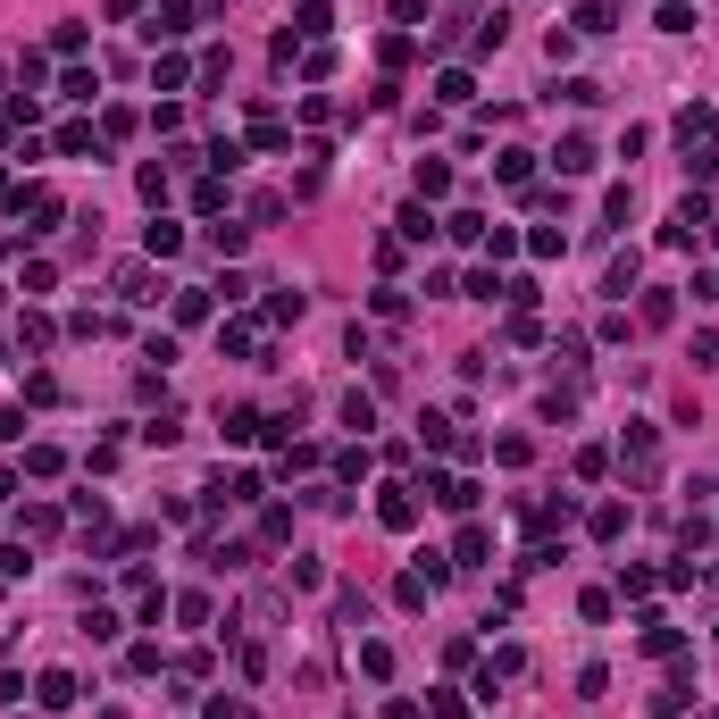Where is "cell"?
Masks as SVG:
<instances>
[{
    "mask_svg": "<svg viewBox=\"0 0 719 719\" xmlns=\"http://www.w3.org/2000/svg\"><path fill=\"white\" fill-rule=\"evenodd\" d=\"M17 218H26V235H51V226L67 218V201L51 193V184H26V193H17Z\"/></svg>",
    "mask_w": 719,
    "mask_h": 719,
    "instance_id": "1",
    "label": "cell"
},
{
    "mask_svg": "<svg viewBox=\"0 0 719 719\" xmlns=\"http://www.w3.org/2000/svg\"><path fill=\"white\" fill-rule=\"evenodd\" d=\"M619 460H628L636 477H653V460H661V427H653V419H628V435H619Z\"/></svg>",
    "mask_w": 719,
    "mask_h": 719,
    "instance_id": "2",
    "label": "cell"
},
{
    "mask_svg": "<svg viewBox=\"0 0 719 719\" xmlns=\"http://www.w3.org/2000/svg\"><path fill=\"white\" fill-rule=\"evenodd\" d=\"M201 26V9H193V0H159V9H151V42H184V34H193Z\"/></svg>",
    "mask_w": 719,
    "mask_h": 719,
    "instance_id": "3",
    "label": "cell"
},
{
    "mask_svg": "<svg viewBox=\"0 0 719 719\" xmlns=\"http://www.w3.org/2000/svg\"><path fill=\"white\" fill-rule=\"evenodd\" d=\"M377 519L393 527V536H410V527H419V485H385V494H377Z\"/></svg>",
    "mask_w": 719,
    "mask_h": 719,
    "instance_id": "4",
    "label": "cell"
},
{
    "mask_svg": "<svg viewBox=\"0 0 719 719\" xmlns=\"http://www.w3.org/2000/svg\"><path fill=\"white\" fill-rule=\"evenodd\" d=\"M552 168L561 176H594L602 159H594V134H561V143H552Z\"/></svg>",
    "mask_w": 719,
    "mask_h": 719,
    "instance_id": "5",
    "label": "cell"
},
{
    "mask_svg": "<svg viewBox=\"0 0 719 719\" xmlns=\"http://www.w3.org/2000/svg\"><path fill=\"white\" fill-rule=\"evenodd\" d=\"M218 310V285H176V327H201Z\"/></svg>",
    "mask_w": 719,
    "mask_h": 719,
    "instance_id": "6",
    "label": "cell"
},
{
    "mask_svg": "<svg viewBox=\"0 0 719 719\" xmlns=\"http://www.w3.org/2000/svg\"><path fill=\"white\" fill-rule=\"evenodd\" d=\"M519 669H527V653H519V644H494V661H485V678H477V694H494V686H510V678H519Z\"/></svg>",
    "mask_w": 719,
    "mask_h": 719,
    "instance_id": "7",
    "label": "cell"
},
{
    "mask_svg": "<svg viewBox=\"0 0 719 719\" xmlns=\"http://www.w3.org/2000/svg\"><path fill=\"white\" fill-rule=\"evenodd\" d=\"M34 703H42V711H67V703H76V678H67V669H42V678H34Z\"/></svg>",
    "mask_w": 719,
    "mask_h": 719,
    "instance_id": "8",
    "label": "cell"
},
{
    "mask_svg": "<svg viewBox=\"0 0 719 719\" xmlns=\"http://www.w3.org/2000/svg\"><path fill=\"white\" fill-rule=\"evenodd\" d=\"M636 276H644V260H636V251H619V260L602 268V293H611V301H628V293H636Z\"/></svg>",
    "mask_w": 719,
    "mask_h": 719,
    "instance_id": "9",
    "label": "cell"
},
{
    "mask_svg": "<svg viewBox=\"0 0 719 719\" xmlns=\"http://www.w3.org/2000/svg\"><path fill=\"white\" fill-rule=\"evenodd\" d=\"M143 251H151V260H176V251H184V226H176V218H151V226H143Z\"/></svg>",
    "mask_w": 719,
    "mask_h": 719,
    "instance_id": "10",
    "label": "cell"
},
{
    "mask_svg": "<svg viewBox=\"0 0 719 719\" xmlns=\"http://www.w3.org/2000/svg\"><path fill=\"white\" fill-rule=\"evenodd\" d=\"M410 184H419V201H444V193H452V168H444V159H419Z\"/></svg>",
    "mask_w": 719,
    "mask_h": 719,
    "instance_id": "11",
    "label": "cell"
},
{
    "mask_svg": "<svg viewBox=\"0 0 719 719\" xmlns=\"http://www.w3.org/2000/svg\"><path fill=\"white\" fill-rule=\"evenodd\" d=\"M151 84H159V92H184V84H193V59L159 51V59H151Z\"/></svg>",
    "mask_w": 719,
    "mask_h": 719,
    "instance_id": "12",
    "label": "cell"
},
{
    "mask_svg": "<svg viewBox=\"0 0 719 719\" xmlns=\"http://www.w3.org/2000/svg\"><path fill=\"white\" fill-rule=\"evenodd\" d=\"M469 67H444V76H435V101H444V109H469Z\"/></svg>",
    "mask_w": 719,
    "mask_h": 719,
    "instance_id": "13",
    "label": "cell"
},
{
    "mask_svg": "<svg viewBox=\"0 0 719 719\" xmlns=\"http://www.w3.org/2000/svg\"><path fill=\"white\" fill-rule=\"evenodd\" d=\"M218 427H226V444H251V435H260L268 419H260V410H251V402H235V410H226Z\"/></svg>",
    "mask_w": 719,
    "mask_h": 719,
    "instance_id": "14",
    "label": "cell"
},
{
    "mask_svg": "<svg viewBox=\"0 0 719 719\" xmlns=\"http://www.w3.org/2000/svg\"><path fill=\"white\" fill-rule=\"evenodd\" d=\"M393 226H402V243H435V218H427V201H402V218H393Z\"/></svg>",
    "mask_w": 719,
    "mask_h": 719,
    "instance_id": "15",
    "label": "cell"
},
{
    "mask_svg": "<svg viewBox=\"0 0 719 719\" xmlns=\"http://www.w3.org/2000/svg\"><path fill=\"white\" fill-rule=\"evenodd\" d=\"M419 444H427V452H452V444H460V435H452V419H444V410H419Z\"/></svg>",
    "mask_w": 719,
    "mask_h": 719,
    "instance_id": "16",
    "label": "cell"
},
{
    "mask_svg": "<svg viewBox=\"0 0 719 719\" xmlns=\"http://www.w3.org/2000/svg\"><path fill=\"white\" fill-rule=\"evenodd\" d=\"M59 101H101V76H92V67H67V76H59Z\"/></svg>",
    "mask_w": 719,
    "mask_h": 719,
    "instance_id": "17",
    "label": "cell"
},
{
    "mask_svg": "<svg viewBox=\"0 0 719 719\" xmlns=\"http://www.w3.org/2000/svg\"><path fill=\"white\" fill-rule=\"evenodd\" d=\"M51 335H59V327H51L42 310H26V318H17V343H26V352H51Z\"/></svg>",
    "mask_w": 719,
    "mask_h": 719,
    "instance_id": "18",
    "label": "cell"
},
{
    "mask_svg": "<svg viewBox=\"0 0 719 719\" xmlns=\"http://www.w3.org/2000/svg\"><path fill=\"white\" fill-rule=\"evenodd\" d=\"M485 544H494L485 527H460V544H452V569H477V561H485Z\"/></svg>",
    "mask_w": 719,
    "mask_h": 719,
    "instance_id": "19",
    "label": "cell"
},
{
    "mask_svg": "<svg viewBox=\"0 0 719 719\" xmlns=\"http://www.w3.org/2000/svg\"><path fill=\"white\" fill-rule=\"evenodd\" d=\"M393 602H402V611H427V602H435V586H427L419 569H402V586H393Z\"/></svg>",
    "mask_w": 719,
    "mask_h": 719,
    "instance_id": "20",
    "label": "cell"
},
{
    "mask_svg": "<svg viewBox=\"0 0 719 719\" xmlns=\"http://www.w3.org/2000/svg\"><path fill=\"white\" fill-rule=\"evenodd\" d=\"M594 536H602V544L628 536V502H602V510H594Z\"/></svg>",
    "mask_w": 719,
    "mask_h": 719,
    "instance_id": "21",
    "label": "cell"
},
{
    "mask_svg": "<svg viewBox=\"0 0 719 719\" xmlns=\"http://www.w3.org/2000/svg\"><path fill=\"white\" fill-rule=\"evenodd\" d=\"M59 469H67L59 444H26V477H59Z\"/></svg>",
    "mask_w": 719,
    "mask_h": 719,
    "instance_id": "22",
    "label": "cell"
},
{
    "mask_svg": "<svg viewBox=\"0 0 719 719\" xmlns=\"http://www.w3.org/2000/svg\"><path fill=\"white\" fill-rule=\"evenodd\" d=\"M327 26H335V9H327V0H310V9L293 17V34H301V42H318V34H327Z\"/></svg>",
    "mask_w": 719,
    "mask_h": 719,
    "instance_id": "23",
    "label": "cell"
},
{
    "mask_svg": "<svg viewBox=\"0 0 719 719\" xmlns=\"http://www.w3.org/2000/svg\"><path fill=\"white\" fill-rule=\"evenodd\" d=\"M602 218L628 226V218H636V184H611V193H602Z\"/></svg>",
    "mask_w": 719,
    "mask_h": 719,
    "instance_id": "24",
    "label": "cell"
},
{
    "mask_svg": "<svg viewBox=\"0 0 719 719\" xmlns=\"http://www.w3.org/2000/svg\"><path fill=\"white\" fill-rule=\"evenodd\" d=\"M17 527L42 544V536H59V510H51V502H34V510H17Z\"/></svg>",
    "mask_w": 719,
    "mask_h": 719,
    "instance_id": "25",
    "label": "cell"
},
{
    "mask_svg": "<svg viewBox=\"0 0 719 719\" xmlns=\"http://www.w3.org/2000/svg\"><path fill=\"white\" fill-rule=\"evenodd\" d=\"M118 628H126V619H118V611H101V602L84 611V636H92V644H118Z\"/></svg>",
    "mask_w": 719,
    "mask_h": 719,
    "instance_id": "26",
    "label": "cell"
},
{
    "mask_svg": "<svg viewBox=\"0 0 719 719\" xmlns=\"http://www.w3.org/2000/svg\"><path fill=\"white\" fill-rule=\"evenodd\" d=\"M669 318H678V293L653 285V293H644V327H669Z\"/></svg>",
    "mask_w": 719,
    "mask_h": 719,
    "instance_id": "27",
    "label": "cell"
},
{
    "mask_svg": "<svg viewBox=\"0 0 719 719\" xmlns=\"http://www.w3.org/2000/svg\"><path fill=\"white\" fill-rule=\"evenodd\" d=\"M59 151H67V159H84V151L101 159V134H92V126H59Z\"/></svg>",
    "mask_w": 719,
    "mask_h": 719,
    "instance_id": "28",
    "label": "cell"
},
{
    "mask_svg": "<svg viewBox=\"0 0 719 719\" xmlns=\"http://www.w3.org/2000/svg\"><path fill=\"white\" fill-rule=\"evenodd\" d=\"M368 469H377V460H368V444H352V452H335V477H343V485H360Z\"/></svg>",
    "mask_w": 719,
    "mask_h": 719,
    "instance_id": "29",
    "label": "cell"
},
{
    "mask_svg": "<svg viewBox=\"0 0 719 719\" xmlns=\"http://www.w3.org/2000/svg\"><path fill=\"white\" fill-rule=\"evenodd\" d=\"M444 235H452V243H485V218H477V210H452Z\"/></svg>",
    "mask_w": 719,
    "mask_h": 719,
    "instance_id": "30",
    "label": "cell"
},
{
    "mask_svg": "<svg viewBox=\"0 0 719 719\" xmlns=\"http://www.w3.org/2000/svg\"><path fill=\"white\" fill-rule=\"evenodd\" d=\"M118 293H126V301H159V293H151V268H134V260L118 268Z\"/></svg>",
    "mask_w": 719,
    "mask_h": 719,
    "instance_id": "31",
    "label": "cell"
},
{
    "mask_svg": "<svg viewBox=\"0 0 719 719\" xmlns=\"http://www.w3.org/2000/svg\"><path fill=\"white\" fill-rule=\"evenodd\" d=\"M343 427L368 435V427H377V402H368V393H343Z\"/></svg>",
    "mask_w": 719,
    "mask_h": 719,
    "instance_id": "32",
    "label": "cell"
},
{
    "mask_svg": "<svg viewBox=\"0 0 719 719\" xmlns=\"http://www.w3.org/2000/svg\"><path fill=\"white\" fill-rule=\"evenodd\" d=\"M193 210H201V218H218V210H226V184H218V176H201V184H193Z\"/></svg>",
    "mask_w": 719,
    "mask_h": 719,
    "instance_id": "33",
    "label": "cell"
},
{
    "mask_svg": "<svg viewBox=\"0 0 719 719\" xmlns=\"http://www.w3.org/2000/svg\"><path fill=\"white\" fill-rule=\"evenodd\" d=\"M527 251H536V260H561L569 235H561V226H536V235H527Z\"/></svg>",
    "mask_w": 719,
    "mask_h": 719,
    "instance_id": "34",
    "label": "cell"
},
{
    "mask_svg": "<svg viewBox=\"0 0 719 719\" xmlns=\"http://www.w3.org/2000/svg\"><path fill=\"white\" fill-rule=\"evenodd\" d=\"M527 452H536L527 435H494V460H502V469H527Z\"/></svg>",
    "mask_w": 719,
    "mask_h": 719,
    "instance_id": "35",
    "label": "cell"
},
{
    "mask_svg": "<svg viewBox=\"0 0 719 719\" xmlns=\"http://www.w3.org/2000/svg\"><path fill=\"white\" fill-rule=\"evenodd\" d=\"M360 669H368V678H393V644L368 636V644H360Z\"/></svg>",
    "mask_w": 719,
    "mask_h": 719,
    "instance_id": "36",
    "label": "cell"
},
{
    "mask_svg": "<svg viewBox=\"0 0 719 719\" xmlns=\"http://www.w3.org/2000/svg\"><path fill=\"white\" fill-rule=\"evenodd\" d=\"M527 168H536V151H502V159H494L502 184H527Z\"/></svg>",
    "mask_w": 719,
    "mask_h": 719,
    "instance_id": "37",
    "label": "cell"
},
{
    "mask_svg": "<svg viewBox=\"0 0 719 719\" xmlns=\"http://www.w3.org/2000/svg\"><path fill=\"white\" fill-rule=\"evenodd\" d=\"M243 243H251V226H210V251H218V260H235Z\"/></svg>",
    "mask_w": 719,
    "mask_h": 719,
    "instance_id": "38",
    "label": "cell"
},
{
    "mask_svg": "<svg viewBox=\"0 0 719 719\" xmlns=\"http://www.w3.org/2000/svg\"><path fill=\"white\" fill-rule=\"evenodd\" d=\"M653 586H661V577L644 569V561H628V569H619V594H636V602H644V594H653Z\"/></svg>",
    "mask_w": 719,
    "mask_h": 719,
    "instance_id": "39",
    "label": "cell"
},
{
    "mask_svg": "<svg viewBox=\"0 0 719 719\" xmlns=\"http://www.w3.org/2000/svg\"><path fill=\"white\" fill-rule=\"evenodd\" d=\"M251 343H260V327H251V318H235V327H218V352H251Z\"/></svg>",
    "mask_w": 719,
    "mask_h": 719,
    "instance_id": "40",
    "label": "cell"
},
{
    "mask_svg": "<svg viewBox=\"0 0 719 719\" xmlns=\"http://www.w3.org/2000/svg\"><path fill=\"white\" fill-rule=\"evenodd\" d=\"M653 719H686V686H678V678H669V686L653 694Z\"/></svg>",
    "mask_w": 719,
    "mask_h": 719,
    "instance_id": "41",
    "label": "cell"
},
{
    "mask_svg": "<svg viewBox=\"0 0 719 719\" xmlns=\"http://www.w3.org/2000/svg\"><path fill=\"white\" fill-rule=\"evenodd\" d=\"M293 586L310 594V586H327V569H318V552H293Z\"/></svg>",
    "mask_w": 719,
    "mask_h": 719,
    "instance_id": "42",
    "label": "cell"
},
{
    "mask_svg": "<svg viewBox=\"0 0 719 719\" xmlns=\"http://www.w3.org/2000/svg\"><path fill=\"white\" fill-rule=\"evenodd\" d=\"M569 34H611V9H602V0H586V9H577V26Z\"/></svg>",
    "mask_w": 719,
    "mask_h": 719,
    "instance_id": "43",
    "label": "cell"
},
{
    "mask_svg": "<svg viewBox=\"0 0 719 719\" xmlns=\"http://www.w3.org/2000/svg\"><path fill=\"white\" fill-rule=\"evenodd\" d=\"M134 134V109H101V143H126Z\"/></svg>",
    "mask_w": 719,
    "mask_h": 719,
    "instance_id": "44",
    "label": "cell"
},
{
    "mask_svg": "<svg viewBox=\"0 0 719 719\" xmlns=\"http://www.w3.org/2000/svg\"><path fill=\"white\" fill-rule=\"evenodd\" d=\"M51 51H59V59H76V51H84V26H76V17H67V26H51Z\"/></svg>",
    "mask_w": 719,
    "mask_h": 719,
    "instance_id": "45",
    "label": "cell"
},
{
    "mask_svg": "<svg viewBox=\"0 0 719 719\" xmlns=\"http://www.w3.org/2000/svg\"><path fill=\"white\" fill-rule=\"evenodd\" d=\"M460 293H469V301H502V276H494V268H477V276H469Z\"/></svg>",
    "mask_w": 719,
    "mask_h": 719,
    "instance_id": "46",
    "label": "cell"
},
{
    "mask_svg": "<svg viewBox=\"0 0 719 719\" xmlns=\"http://www.w3.org/2000/svg\"><path fill=\"white\" fill-rule=\"evenodd\" d=\"M201 719H243V703H235V694H210V703H201Z\"/></svg>",
    "mask_w": 719,
    "mask_h": 719,
    "instance_id": "47",
    "label": "cell"
},
{
    "mask_svg": "<svg viewBox=\"0 0 719 719\" xmlns=\"http://www.w3.org/2000/svg\"><path fill=\"white\" fill-rule=\"evenodd\" d=\"M427 711H435V719H469V703H460V694H435Z\"/></svg>",
    "mask_w": 719,
    "mask_h": 719,
    "instance_id": "48",
    "label": "cell"
},
{
    "mask_svg": "<svg viewBox=\"0 0 719 719\" xmlns=\"http://www.w3.org/2000/svg\"><path fill=\"white\" fill-rule=\"evenodd\" d=\"M694 368H719V335H694Z\"/></svg>",
    "mask_w": 719,
    "mask_h": 719,
    "instance_id": "49",
    "label": "cell"
},
{
    "mask_svg": "<svg viewBox=\"0 0 719 719\" xmlns=\"http://www.w3.org/2000/svg\"><path fill=\"white\" fill-rule=\"evenodd\" d=\"M385 719H427V711L419 703H385Z\"/></svg>",
    "mask_w": 719,
    "mask_h": 719,
    "instance_id": "50",
    "label": "cell"
},
{
    "mask_svg": "<svg viewBox=\"0 0 719 719\" xmlns=\"http://www.w3.org/2000/svg\"><path fill=\"white\" fill-rule=\"evenodd\" d=\"M0 201H17V184H9V168H0Z\"/></svg>",
    "mask_w": 719,
    "mask_h": 719,
    "instance_id": "51",
    "label": "cell"
},
{
    "mask_svg": "<svg viewBox=\"0 0 719 719\" xmlns=\"http://www.w3.org/2000/svg\"><path fill=\"white\" fill-rule=\"evenodd\" d=\"M711 235H719V218H711Z\"/></svg>",
    "mask_w": 719,
    "mask_h": 719,
    "instance_id": "52",
    "label": "cell"
},
{
    "mask_svg": "<svg viewBox=\"0 0 719 719\" xmlns=\"http://www.w3.org/2000/svg\"><path fill=\"white\" fill-rule=\"evenodd\" d=\"M0 360H9V352H0Z\"/></svg>",
    "mask_w": 719,
    "mask_h": 719,
    "instance_id": "53",
    "label": "cell"
}]
</instances>
